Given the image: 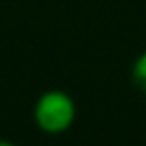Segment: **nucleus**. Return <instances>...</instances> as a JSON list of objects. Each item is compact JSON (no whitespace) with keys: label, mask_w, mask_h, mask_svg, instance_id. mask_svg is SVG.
Segmentation results:
<instances>
[{"label":"nucleus","mask_w":146,"mask_h":146,"mask_svg":"<svg viewBox=\"0 0 146 146\" xmlns=\"http://www.w3.org/2000/svg\"><path fill=\"white\" fill-rule=\"evenodd\" d=\"M76 118L74 100L62 90L44 92L34 108V120L46 134H62L72 126Z\"/></svg>","instance_id":"nucleus-1"},{"label":"nucleus","mask_w":146,"mask_h":146,"mask_svg":"<svg viewBox=\"0 0 146 146\" xmlns=\"http://www.w3.org/2000/svg\"><path fill=\"white\" fill-rule=\"evenodd\" d=\"M132 78H134L138 88L146 90V52H142L136 58V62L132 66Z\"/></svg>","instance_id":"nucleus-2"},{"label":"nucleus","mask_w":146,"mask_h":146,"mask_svg":"<svg viewBox=\"0 0 146 146\" xmlns=\"http://www.w3.org/2000/svg\"><path fill=\"white\" fill-rule=\"evenodd\" d=\"M0 146H14V144H10V142H6V140H0Z\"/></svg>","instance_id":"nucleus-3"}]
</instances>
